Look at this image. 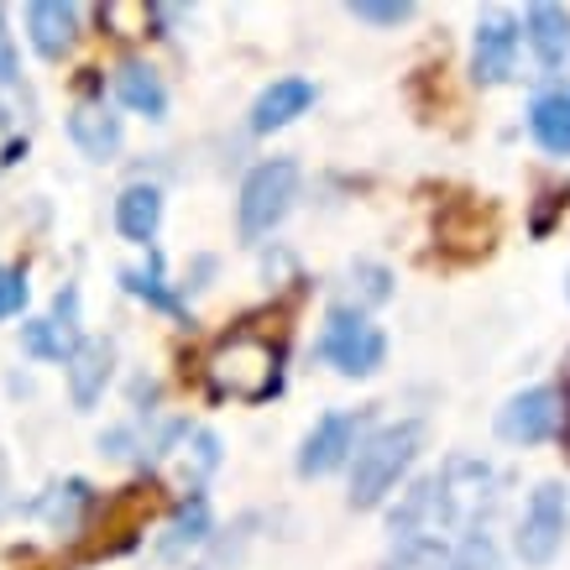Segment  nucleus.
Returning <instances> with one entry per match:
<instances>
[{
  "instance_id": "obj_17",
  "label": "nucleus",
  "mask_w": 570,
  "mask_h": 570,
  "mask_svg": "<svg viewBox=\"0 0 570 570\" xmlns=\"http://www.w3.org/2000/svg\"><path fill=\"white\" fill-rule=\"evenodd\" d=\"M529 131L550 157H570V89H550L529 105Z\"/></svg>"
},
{
  "instance_id": "obj_18",
  "label": "nucleus",
  "mask_w": 570,
  "mask_h": 570,
  "mask_svg": "<svg viewBox=\"0 0 570 570\" xmlns=\"http://www.w3.org/2000/svg\"><path fill=\"white\" fill-rule=\"evenodd\" d=\"M116 95H121V105H131L137 116H147V121H163V116H168V89H163L157 69H147V63H121Z\"/></svg>"
},
{
  "instance_id": "obj_27",
  "label": "nucleus",
  "mask_w": 570,
  "mask_h": 570,
  "mask_svg": "<svg viewBox=\"0 0 570 570\" xmlns=\"http://www.w3.org/2000/svg\"><path fill=\"white\" fill-rule=\"evenodd\" d=\"M566 298H570V277H566Z\"/></svg>"
},
{
  "instance_id": "obj_11",
  "label": "nucleus",
  "mask_w": 570,
  "mask_h": 570,
  "mask_svg": "<svg viewBox=\"0 0 570 570\" xmlns=\"http://www.w3.org/2000/svg\"><path fill=\"white\" fill-rule=\"evenodd\" d=\"M309 105H314L309 79H273V85L257 95V105H252V131H257V137H273L283 126H294Z\"/></svg>"
},
{
  "instance_id": "obj_3",
  "label": "nucleus",
  "mask_w": 570,
  "mask_h": 570,
  "mask_svg": "<svg viewBox=\"0 0 570 570\" xmlns=\"http://www.w3.org/2000/svg\"><path fill=\"white\" fill-rule=\"evenodd\" d=\"M314 356L330 362L341 377H372L387 362V335L362 309H330L325 335L314 341Z\"/></svg>"
},
{
  "instance_id": "obj_10",
  "label": "nucleus",
  "mask_w": 570,
  "mask_h": 570,
  "mask_svg": "<svg viewBox=\"0 0 570 570\" xmlns=\"http://www.w3.org/2000/svg\"><path fill=\"white\" fill-rule=\"evenodd\" d=\"M21 346L37 362H69L73 351H79V288H63V294L52 298L48 320H32V325L21 330Z\"/></svg>"
},
{
  "instance_id": "obj_19",
  "label": "nucleus",
  "mask_w": 570,
  "mask_h": 570,
  "mask_svg": "<svg viewBox=\"0 0 570 570\" xmlns=\"http://www.w3.org/2000/svg\"><path fill=\"white\" fill-rule=\"evenodd\" d=\"M382 570H450V544L445 539H397Z\"/></svg>"
},
{
  "instance_id": "obj_8",
  "label": "nucleus",
  "mask_w": 570,
  "mask_h": 570,
  "mask_svg": "<svg viewBox=\"0 0 570 570\" xmlns=\"http://www.w3.org/2000/svg\"><path fill=\"white\" fill-rule=\"evenodd\" d=\"M455 523V498H450L445 476L419 482L409 498L393 508V534L397 539H440Z\"/></svg>"
},
{
  "instance_id": "obj_7",
  "label": "nucleus",
  "mask_w": 570,
  "mask_h": 570,
  "mask_svg": "<svg viewBox=\"0 0 570 570\" xmlns=\"http://www.w3.org/2000/svg\"><path fill=\"white\" fill-rule=\"evenodd\" d=\"M519 42H523L519 17L487 11V17L476 21V37H471V79H476V85H508V79H513V63H519Z\"/></svg>"
},
{
  "instance_id": "obj_16",
  "label": "nucleus",
  "mask_w": 570,
  "mask_h": 570,
  "mask_svg": "<svg viewBox=\"0 0 570 570\" xmlns=\"http://www.w3.org/2000/svg\"><path fill=\"white\" fill-rule=\"evenodd\" d=\"M157 225H163V194L153 184H131L121 189L116 199V230H121L131 246H147L157 236Z\"/></svg>"
},
{
  "instance_id": "obj_23",
  "label": "nucleus",
  "mask_w": 570,
  "mask_h": 570,
  "mask_svg": "<svg viewBox=\"0 0 570 570\" xmlns=\"http://www.w3.org/2000/svg\"><path fill=\"white\" fill-rule=\"evenodd\" d=\"M346 11L356 21H372V27H397V21L414 17V0H351Z\"/></svg>"
},
{
  "instance_id": "obj_15",
  "label": "nucleus",
  "mask_w": 570,
  "mask_h": 570,
  "mask_svg": "<svg viewBox=\"0 0 570 570\" xmlns=\"http://www.w3.org/2000/svg\"><path fill=\"white\" fill-rule=\"evenodd\" d=\"M110 366H116V351L105 341H79V351L69 356V393H73V409H95L110 382Z\"/></svg>"
},
{
  "instance_id": "obj_13",
  "label": "nucleus",
  "mask_w": 570,
  "mask_h": 570,
  "mask_svg": "<svg viewBox=\"0 0 570 570\" xmlns=\"http://www.w3.org/2000/svg\"><path fill=\"white\" fill-rule=\"evenodd\" d=\"M27 37L42 58H63L79 37V6H63V0H37L27 6Z\"/></svg>"
},
{
  "instance_id": "obj_14",
  "label": "nucleus",
  "mask_w": 570,
  "mask_h": 570,
  "mask_svg": "<svg viewBox=\"0 0 570 570\" xmlns=\"http://www.w3.org/2000/svg\"><path fill=\"white\" fill-rule=\"evenodd\" d=\"M69 137H73V147H79L85 157L105 163V157L121 153V116H110V110H105V105H95V100L73 105Z\"/></svg>"
},
{
  "instance_id": "obj_6",
  "label": "nucleus",
  "mask_w": 570,
  "mask_h": 570,
  "mask_svg": "<svg viewBox=\"0 0 570 570\" xmlns=\"http://www.w3.org/2000/svg\"><path fill=\"white\" fill-rule=\"evenodd\" d=\"M566 424V393L560 387H523L498 409V434L508 445H544Z\"/></svg>"
},
{
  "instance_id": "obj_1",
  "label": "nucleus",
  "mask_w": 570,
  "mask_h": 570,
  "mask_svg": "<svg viewBox=\"0 0 570 570\" xmlns=\"http://www.w3.org/2000/svg\"><path fill=\"white\" fill-rule=\"evenodd\" d=\"M419 445H424V424L419 419L387 424L372 440H362L356 455H351V508H377L397 487V476L414 466Z\"/></svg>"
},
{
  "instance_id": "obj_21",
  "label": "nucleus",
  "mask_w": 570,
  "mask_h": 570,
  "mask_svg": "<svg viewBox=\"0 0 570 570\" xmlns=\"http://www.w3.org/2000/svg\"><path fill=\"white\" fill-rule=\"evenodd\" d=\"M351 288H356L362 304H387V298H393V273L377 267V262H356V267H351Z\"/></svg>"
},
{
  "instance_id": "obj_24",
  "label": "nucleus",
  "mask_w": 570,
  "mask_h": 570,
  "mask_svg": "<svg viewBox=\"0 0 570 570\" xmlns=\"http://www.w3.org/2000/svg\"><path fill=\"white\" fill-rule=\"evenodd\" d=\"M450 570H502L498 566V550L487 534H466L455 550H450Z\"/></svg>"
},
{
  "instance_id": "obj_26",
  "label": "nucleus",
  "mask_w": 570,
  "mask_h": 570,
  "mask_svg": "<svg viewBox=\"0 0 570 570\" xmlns=\"http://www.w3.org/2000/svg\"><path fill=\"white\" fill-rule=\"evenodd\" d=\"M0 85H17V48L6 32V11H0Z\"/></svg>"
},
{
  "instance_id": "obj_20",
  "label": "nucleus",
  "mask_w": 570,
  "mask_h": 570,
  "mask_svg": "<svg viewBox=\"0 0 570 570\" xmlns=\"http://www.w3.org/2000/svg\"><path fill=\"white\" fill-rule=\"evenodd\" d=\"M205 534H209V502L194 498L189 508L174 519V529H168V539H163V550L174 554V550H184V544H199Z\"/></svg>"
},
{
  "instance_id": "obj_9",
  "label": "nucleus",
  "mask_w": 570,
  "mask_h": 570,
  "mask_svg": "<svg viewBox=\"0 0 570 570\" xmlns=\"http://www.w3.org/2000/svg\"><path fill=\"white\" fill-rule=\"evenodd\" d=\"M356 430H362V419L356 414H325L304 434V445H298V476H330V471H341L356 455Z\"/></svg>"
},
{
  "instance_id": "obj_4",
  "label": "nucleus",
  "mask_w": 570,
  "mask_h": 570,
  "mask_svg": "<svg viewBox=\"0 0 570 570\" xmlns=\"http://www.w3.org/2000/svg\"><path fill=\"white\" fill-rule=\"evenodd\" d=\"M209 382L215 393L242 397V403H262L277 393V351L257 335H236L209 356Z\"/></svg>"
},
{
  "instance_id": "obj_2",
  "label": "nucleus",
  "mask_w": 570,
  "mask_h": 570,
  "mask_svg": "<svg viewBox=\"0 0 570 570\" xmlns=\"http://www.w3.org/2000/svg\"><path fill=\"white\" fill-rule=\"evenodd\" d=\"M298 199V163L294 157H267L257 163L242 184V205H236V220H242V236L257 242L273 225H283V215L294 209Z\"/></svg>"
},
{
  "instance_id": "obj_22",
  "label": "nucleus",
  "mask_w": 570,
  "mask_h": 570,
  "mask_svg": "<svg viewBox=\"0 0 570 570\" xmlns=\"http://www.w3.org/2000/svg\"><path fill=\"white\" fill-rule=\"evenodd\" d=\"M121 283L131 288L137 298H147V304H157V309H178V298L163 288V273H157V262H147V267H131V273H121Z\"/></svg>"
},
{
  "instance_id": "obj_5",
  "label": "nucleus",
  "mask_w": 570,
  "mask_h": 570,
  "mask_svg": "<svg viewBox=\"0 0 570 570\" xmlns=\"http://www.w3.org/2000/svg\"><path fill=\"white\" fill-rule=\"evenodd\" d=\"M566 544V487L560 482H539L529 508H523V523H519V550L523 566H550L554 554Z\"/></svg>"
},
{
  "instance_id": "obj_25",
  "label": "nucleus",
  "mask_w": 570,
  "mask_h": 570,
  "mask_svg": "<svg viewBox=\"0 0 570 570\" xmlns=\"http://www.w3.org/2000/svg\"><path fill=\"white\" fill-rule=\"evenodd\" d=\"M27 294H32V288H27V277H21L17 267H6V262H0V320H11V314L27 309Z\"/></svg>"
},
{
  "instance_id": "obj_12",
  "label": "nucleus",
  "mask_w": 570,
  "mask_h": 570,
  "mask_svg": "<svg viewBox=\"0 0 570 570\" xmlns=\"http://www.w3.org/2000/svg\"><path fill=\"white\" fill-rule=\"evenodd\" d=\"M519 27L544 69H554V73L570 69V11H560V6H529V17Z\"/></svg>"
}]
</instances>
